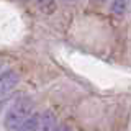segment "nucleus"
Segmentation results:
<instances>
[{"label":"nucleus","instance_id":"nucleus-1","mask_svg":"<svg viewBox=\"0 0 131 131\" xmlns=\"http://www.w3.org/2000/svg\"><path fill=\"white\" fill-rule=\"evenodd\" d=\"M35 112V102L30 97H21L8 108L5 115V126L8 129H20L21 125Z\"/></svg>","mask_w":131,"mask_h":131},{"label":"nucleus","instance_id":"nucleus-2","mask_svg":"<svg viewBox=\"0 0 131 131\" xmlns=\"http://www.w3.org/2000/svg\"><path fill=\"white\" fill-rule=\"evenodd\" d=\"M20 82V74L13 71V69H7L0 74V97L7 95L10 90L16 87V84Z\"/></svg>","mask_w":131,"mask_h":131},{"label":"nucleus","instance_id":"nucleus-3","mask_svg":"<svg viewBox=\"0 0 131 131\" xmlns=\"http://www.w3.org/2000/svg\"><path fill=\"white\" fill-rule=\"evenodd\" d=\"M131 7V0H112V5H110V10H112L113 15H125L128 12V8Z\"/></svg>","mask_w":131,"mask_h":131},{"label":"nucleus","instance_id":"nucleus-4","mask_svg":"<svg viewBox=\"0 0 131 131\" xmlns=\"http://www.w3.org/2000/svg\"><path fill=\"white\" fill-rule=\"evenodd\" d=\"M41 129H56V116L49 110L41 113Z\"/></svg>","mask_w":131,"mask_h":131},{"label":"nucleus","instance_id":"nucleus-5","mask_svg":"<svg viewBox=\"0 0 131 131\" xmlns=\"http://www.w3.org/2000/svg\"><path fill=\"white\" fill-rule=\"evenodd\" d=\"M20 129H41V113H33L30 118L21 125Z\"/></svg>","mask_w":131,"mask_h":131},{"label":"nucleus","instance_id":"nucleus-6","mask_svg":"<svg viewBox=\"0 0 131 131\" xmlns=\"http://www.w3.org/2000/svg\"><path fill=\"white\" fill-rule=\"evenodd\" d=\"M92 2H103V0H92Z\"/></svg>","mask_w":131,"mask_h":131}]
</instances>
